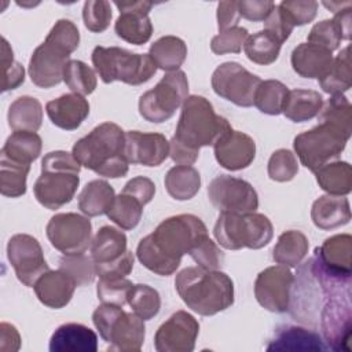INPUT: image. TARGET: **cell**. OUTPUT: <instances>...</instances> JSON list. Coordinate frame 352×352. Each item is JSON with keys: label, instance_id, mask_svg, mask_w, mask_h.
<instances>
[{"label": "cell", "instance_id": "6da1fadb", "mask_svg": "<svg viewBox=\"0 0 352 352\" xmlns=\"http://www.w3.org/2000/svg\"><path fill=\"white\" fill-rule=\"evenodd\" d=\"M206 235L208 228L198 216H170L140 239L136 257L148 271L169 276L179 268L182 257Z\"/></svg>", "mask_w": 352, "mask_h": 352}, {"label": "cell", "instance_id": "7a4b0ae2", "mask_svg": "<svg viewBox=\"0 0 352 352\" xmlns=\"http://www.w3.org/2000/svg\"><path fill=\"white\" fill-rule=\"evenodd\" d=\"M228 129H231L228 120L216 114L206 98L188 95L182 104L176 131L169 142V157L177 165H192L199 148L213 146Z\"/></svg>", "mask_w": 352, "mask_h": 352}, {"label": "cell", "instance_id": "3957f363", "mask_svg": "<svg viewBox=\"0 0 352 352\" xmlns=\"http://www.w3.org/2000/svg\"><path fill=\"white\" fill-rule=\"evenodd\" d=\"M183 302L202 316H212L234 304V282L223 271L187 267L175 278Z\"/></svg>", "mask_w": 352, "mask_h": 352}, {"label": "cell", "instance_id": "277c9868", "mask_svg": "<svg viewBox=\"0 0 352 352\" xmlns=\"http://www.w3.org/2000/svg\"><path fill=\"white\" fill-rule=\"evenodd\" d=\"M125 132L114 122L106 121L77 140L72 154L78 164L96 175L118 179L128 173L129 162L124 154Z\"/></svg>", "mask_w": 352, "mask_h": 352}, {"label": "cell", "instance_id": "5b68a950", "mask_svg": "<svg viewBox=\"0 0 352 352\" xmlns=\"http://www.w3.org/2000/svg\"><path fill=\"white\" fill-rule=\"evenodd\" d=\"M80 44V32L69 19H59L33 51L28 72L34 85L51 88L63 81V70Z\"/></svg>", "mask_w": 352, "mask_h": 352}, {"label": "cell", "instance_id": "8992f818", "mask_svg": "<svg viewBox=\"0 0 352 352\" xmlns=\"http://www.w3.org/2000/svg\"><path fill=\"white\" fill-rule=\"evenodd\" d=\"M213 235L217 243L228 250L261 249L271 242L274 227L271 220L261 213L220 212Z\"/></svg>", "mask_w": 352, "mask_h": 352}, {"label": "cell", "instance_id": "52a82bcc", "mask_svg": "<svg viewBox=\"0 0 352 352\" xmlns=\"http://www.w3.org/2000/svg\"><path fill=\"white\" fill-rule=\"evenodd\" d=\"M92 65L104 84L121 81L128 85L147 82L157 72L148 54H133L121 47L98 45L92 51Z\"/></svg>", "mask_w": 352, "mask_h": 352}, {"label": "cell", "instance_id": "ba28073f", "mask_svg": "<svg viewBox=\"0 0 352 352\" xmlns=\"http://www.w3.org/2000/svg\"><path fill=\"white\" fill-rule=\"evenodd\" d=\"M92 322L100 337L109 344L107 351L138 352L146 336L144 320L122 307L102 302L92 314Z\"/></svg>", "mask_w": 352, "mask_h": 352}, {"label": "cell", "instance_id": "9c48e42d", "mask_svg": "<svg viewBox=\"0 0 352 352\" xmlns=\"http://www.w3.org/2000/svg\"><path fill=\"white\" fill-rule=\"evenodd\" d=\"M349 138L340 128L329 122H319L312 129L298 133L293 140V147L300 162L314 172L337 158L344 151Z\"/></svg>", "mask_w": 352, "mask_h": 352}, {"label": "cell", "instance_id": "30bf717a", "mask_svg": "<svg viewBox=\"0 0 352 352\" xmlns=\"http://www.w3.org/2000/svg\"><path fill=\"white\" fill-rule=\"evenodd\" d=\"M188 96V80L183 70L166 73L154 88L139 98V113L150 122H164L173 117Z\"/></svg>", "mask_w": 352, "mask_h": 352}, {"label": "cell", "instance_id": "8fae6325", "mask_svg": "<svg viewBox=\"0 0 352 352\" xmlns=\"http://www.w3.org/2000/svg\"><path fill=\"white\" fill-rule=\"evenodd\" d=\"M51 245L65 256L84 254L92 242V224L88 216L56 213L45 227Z\"/></svg>", "mask_w": 352, "mask_h": 352}, {"label": "cell", "instance_id": "7c38bea8", "mask_svg": "<svg viewBox=\"0 0 352 352\" xmlns=\"http://www.w3.org/2000/svg\"><path fill=\"white\" fill-rule=\"evenodd\" d=\"M210 82L220 98L239 107H250L261 78L236 62H224L214 69Z\"/></svg>", "mask_w": 352, "mask_h": 352}, {"label": "cell", "instance_id": "4fadbf2b", "mask_svg": "<svg viewBox=\"0 0 352 352\" xmlns=\"http://www.w3.org/2000/svg\"><path fill=\"white\" fill-rule=\"evenodd\" d=\"M208 197L220 212L248 213L258 208V195L253 186L230 175L216 176L208 186Z\"/></svg>", "mask_w": 352, "mask_h": 352}, {"label": "cell", "instance_id": "5bb4252c", "mask_svg": "<svg viewBox=\"0 0 352 352\" xmlns=\"http://www.w3.org/2000/svg\"><path fill=\"white\" fill-rule=\"evenodd\" d=\"M7 257L18 280L28 287L50 270L40 242L29 234H15L8 239Z\"/></svg>", "mask_w": 352, "mask_h": 352}, {"label": "cell", "instance_id": "9a60e30c", "mask_svg": "<svg viewBox=\"0 0 352 352\" xmlns=\"http://www.w3.org/2000/svg\"><path fill=\"white\" fill-rule=\"evenodd\" d=\"M294 275L289 267L278 264L263 270L254 280V297L267 311L283 314L289 311Z\"/></svg>", "mask_w": 352, "mask_h": 352}, {"label": "cell", "instance_id": "2e32d148", "mask_svg": "<svg viewBox=\"0 0 352 352\" xmlns=\"http://www.w3.org/2000/svg\"><path fill=\"white\" fill-rule=\"evenodd\" d=\"M198 334V320L186 311H176L158 327L154 348L158 352H191Z\"/></svg>", "mask_w": 352, "mask_h": 352}, {"label": "cell", "instance_id": "e0dca14e", "mask_svg": "<svg viewBox=\"0 0 352 352\" xmlns=\"http://www.w3.org/2000/svg\"><path fill=\"white\" fill-rule=\"evenodd\" d=\"M80 184L78 173L66 170H41L33 186V192L40 205L55 210L69 204Z\"/></svg>", "mask_w": 352, "mask_h": 352}, {"label": "cell", "instance_id": "ac0fdd59", "mask_svg": "<svg viewBox=\"0 0 352 352\" xmlns=\"http://www.w3.org/2000/svg\"><path fill=\"white\" fill-rule=\"evenodd\" d=\"M120 16L116 19L114 30L120 38L126 43L142 45L147 43L153 34V23L148 12L153 7L151 1H116Z\"/></svg>", "mask_w": 352, "mask_h": 352}, {"label": "cell", "instance_id": "d6986e66", "mask_svg": "<svg viewBox=\"0 0 352 352\" xmlns=\"http://www.w3.org/2000/svg\"><path fill=\"white\" fill-rule=\"evenodd\" d=\"M124 154L129 164L158 166L169 157V142L157 132H125Z\"/></svg>", "mask_w": 352, "mask_h": 352}, {"label": "cell", "instance_id": "ffe728a7", "mask_svg": "<svg viewBox=\"0 0 352 352\" xmlns=\"http://www.w3.org/2000/svg\"><path fill=\"white\" fill-rule=\"evenodd\" d=\"M213 151L221 168L241 170L253 162L256 157V142L248 133L231 128L216 140Z\"/></svg>", "mask_w": 352, "mask_h": 352}, {"label": "cell", "instance_id": "44dd1931", "mask_svg": "<svg viewBox=\"0 0 352 352\" xmlns=\"http://www.w3.org/2000/svg\"><path fill=\"white\" fill-rule=\"evenodd\" d=\"M76 287V282L62 270H48L33 286L38 301L54 309L66 307L70 302Z\"/></svg>", "mask_w": 352, "mask_h": 352}, {"label": "cell", "instance_id": "7402d4cb", "mask_svg": "<svg viewBox=\"0 0 352 352\" xmlns=\"http://www.w3.org/2000/svg\"><path fill=\"white\" fill-rule=\"evenodd\" d=\"M51 122L65 131L77 129L89 114L88 100L78 94H65L45 104Z\"/></svg>", "mask_w": 352, "mask_h": 352}, {"label": "cell", "instance_id": "603a6c76", "mask_svg": "<svg viewBox=\"0 0 352 352\" xmlns=\"http://www.w3.org/2000/svg\"><path fill=\"white\" fill-rule=\"evenodd\" d=\"M267 351H327L323 337L309 329L301 326H282L270 340Z\"/></svg>", "mask_w": 352, "mask_h": 352}, {"label": "cell", "instance_id": "cb8c5ba5", "mask_svg": "<svg viewBox=\"0 0 352 352\" xmlns=\"http://www.w3.org/2000/svg\"><path fill=\"white\" fill-rule=\"evenodd\" d=\"M98 336L88 326L81 323H65L51 336V352H96Z\"/></svg>", "mask_w": 352, "mask_h": 352}, {"label": "cell", "instance_id": "d4e9b609", "mask_svg": "<svg viewBox=\"0 0 352 352\" xmlns=\"http://www.w3.org/2000/svg\"><path fill=\"white\" fill-rule=\"evenodd\" d=\"M333 52L311 43L298 44L290 56L293 70L304 78H320L333 63Z\"/></svg>", "mask_w": 352, "mask_h": 352}, {"label": "cell", "instance_id": "484cf974", "mask_svg": "<svg viewBox=\"0 0 352 352\" xmlns=\"http://www.w3.org/2000/svg\"><path fill=\"white\" fill-rule=\"evenodd\" d=\"M312 223L320 230H334L345 226L351 220L349 201L341 195H322L311 209Z\"/></svg>", "mask_w": 352, "mask_h": 352}, {"label": "cell", "instance_id": "4316f807", "mask_svg": "<svg viewBox=\"0 0 352 352\" xmlns=\"http://www.w3.org/2000/svg\"><path fill=\"white\" fill-rule=\"evenodd\" d=\"M352 236L349 234L333 235L315 249L314 256L327 270L338 274H352L351 271Z\"/></svg>", "mask_w": 352, "mask_h": 352}, {"label": "cell", "instance_id": "83f0119b", "mask_svg": "<svg viewBox=\"0 0 352 352\" xmlns=\"http://www.w3.org/2000/svg\"><path fill=\"white\" fill-rule=\"evenodd\" d=\"M41 148L43 142L36 132L14 131L1 147L0 158H6L23 165H30L40 157Z\"/></svg>", "mask_w": 352, "mask_h": 352}, {"label": "cell", "instance_id": "f1b7e54d", "mask_svg": "<svg viewBox=\"0 0 352 352\" xmlns=\"http://www.w3.org/2000/svg\"><path fill=\"white\" fill-rule=\"evenodd\" d=\"M116 198V191L110 183L102 179H95L88 182L78 195V209L88 217L107 214L113 201Z\"/></svg>", "mask_w": 352, "mask_h": 352}, {"label": "cell", "instance_id": "f546056e", "mask_svg": "<svg viewBox=\"0 0 352 352\" xmlns=\"http://www.w3.org/2000/svg\"><path fill=\"white\" fill-rule=\"evenodd\" d=\"M126 252V235L113 227L103 226L98 230L91 242V257L96 264L109 263Z\"/></svg>", "mask_w": 352, "mask_h": 352}, {"label": "cell", "instance_id": "4dcf8cb0", "mask_svg": "<svg viewBox=\"0 0 352 352\" xmlns=\"http://www.w3.org/2000/svg\"><path fill=\"white\" fill-rule=\"evenodd\" d=\"M323 106V98L318 91L296 88L289 91L283 114L293 122H305L315 118Z\"/></svg>", "mask_w": 352, "mask_h": 352}, {"label": "cell", "instance_id": "1f68e13d", "mask_svg": "<svg viewBox=\"0 0 352 352\" xmlns=\"http://www.w3.org/2000/svg\"><path fill=\"white\" fill-rule=\"evenodd\" d=\"M7 120L12 131L36 132L43 122V106L33 96H19L10 104Z\"/></svg>", "mask_w": 352, "mask_h": 352}, {"label": "cell", "instance_id": "d6a6232c", "mask_svg": "<svg viewBox=\"0 0 352 352\" xmlns=\"http://www.w3.org/2000/svg\"><path fill=\"white\" fill-rule=\"evenodd\" d=\"M155 66L164 72H176L187 56L186 43L176 36H164L155 40L148 50Z\"/></svg>", "mask_w": 352, "mask_h": 352}, {"label": "cell", "instance_id": "836d02e7", "mask_svg": "<svg viewBox=\"0 0 352 352\" xmlns=\"http://www.w3.org/2000/svg\"><path fill=\"white\" fill-rule=\"evenodd\" d=\"M314 173L319 187L330 195L345 197L352 190V168L346 161L327 162Z\"/></svg>", "mask_w": 352, "mask_h": 352}, {"label": "cell", "instance_id": "e575fe53", "mask_svg": "<svg viewBox=\"0 0 352 352\" xmlns=\"http://www.w3.org/2000/svg\"><path fill=\"white\" fill-rule=\"evenodd\" d=\"M165 188L176 201H188L199 191L201 175L191 165H176L165 175Z\"/></svg>", "mask_w": 352, "mask_h": 352}, {"label": "cell", "instance_id": "d590c367", "mask_svg": "<svg viewBox=\"0 0 352 352\" xmlns=\"http://www.w3.org/2000/svg\"><path fill=\"white\" fill-rule=\"evenodd\" d=\"M309 241L298 230H287L278 238L272 250V258L275 263L286 267H297L308 254Z\"/></svg>", "mask_w": 352, "mask_h": 352}, {"label": "cell", "instance_id": "8d00e7d4", "mask_svg": "<svg viewBox=\"0 0 352 352\" xmlns=\"http://www.w3.org/2000/svg\"><path fill=\"white\" fill-rule=\"evenodd\" d=\"M351 47L346 45L340 54L333 59L330 69L323 77H320V88L330 95H340L346 92L352 85V73H351Z\"/></svg>", "mask_w": 352, "mask_h": 352}, {"label": "cell", "instance_id": "74e56055", "mask_svg": "<svg viewBox=\"0 0 352 352\" xmlns=\"http://www.w3.org/2000/svg\"><path fill=\"white\" fill-rule=\"evenodd\" d=\"M289 88L279 80H261L254 94V106L264 114L278 116L283 111Z\"/></svg>", "mask_w": 352, "mask_h": 352}, {"label": "cell", "instance_id": "f35d334b", "mask_svg": "<svg viewBox=\"0 0 352 352\" xmlns=\"http://www.w3.org/2000/svg\"><path fill=\"white\" fill-rule=\"evenodd\" d=\"M282 44L265 30H260L252 36H248L243 51L249 60L257 65L274 63L280 52Z\"/></svg>", "mask_w": 352, "mask_h": 352}, {"label": "cell", "instance_id": "ab89813d", "mask_svg": "<svg viewBox=\"0 0 352 352\" xmlns=\"http://www.w3.org/2000/svg\"><path fill=\"white\" fill-rule=\"evenodd\" d=\"M143 204L133 195L126 192H120L116 195L107 217L122 230L135 228L143 214Z\"/></svg>", "mask_w": 352, "mask_h": 352}, {"label": "cell", "instance_id": "60d3db41", "mask_svg": "<svg viewBox=\"0 0 352 352\" xmlns=\"http://www.w3.org/2000/svg\"><path fill=\"white\" fill-rule=\"evenodd\" d=\"M319 122H329L346 135L352 133V106L344 94L331 95L318 114Z\"/></svg>", "mask_w": 352, "mask_h": 352}, {"label": "cell", "instance_id": "b9f144b4", "mask_svg": "<svg viewBox=\"0 0 352 352\" xmlns=\"http://www.w3.org/2000/svg\"><path fill=\"white\" fill-rule=\"evenodd\" d=\"M30 165L0 158V192L4 197L18 198L26 192V179Z\"/></svg>", "mask_w": 352, "mask_h": 352}, {"label": "cell", "instance_id": "7bdbcfd3", "mask_svg": "<svg viewBox=\"0 0 352 352\" xmlns=\"http://www.w3.org/2000/svg\"><path fill=\"white\" fill-rule=\"evenodd\" d=\"M63 81L67 88L78 95H89L98 85L95 70L85 62L70 59L63 70Z\"/></svg>", "mask_w": 352, "mask_h": 352}, {"label": "cell", "instance_id": "ee69618b", "mask_svg": "<svg viewBox=\"0 0 352 352\" xmlns=\"http://www.w3.org/2000/svg\"><path fill=\"white\" fill-rule=\"evenodd\" d=\"M126 302L129 304L132 311L143 320H148L157 316L161 308L160 293L154 287L143 283L132 286Z\"/></svg>", "mask_w": 352, "mask_h": 352}, {"label": "cell", "instance_id": "f6af8a7d", "mask_svg": "<svg viewBox=\"0 0 352 352\" xmlns=\"http://www.w3.org/2000/svg\"><path fill=\"white\" fill-rule=\"evenodd\" d=\"M59 270L65 271L77 286H87L96 276V267L92 257L85 254L63 256L59 260Z\"/></svg>", "mask_w": 352, "mask_h": 352}, {"label": "cell", "instance_id": "bcb514c9", "mask_svg": "<svg viewBox=\"0 0 352 352\" xmlns=\"http://www.w3.org/2000/svg\"><path fill=\"white\" fill-rule=\"evenodd\" d=\"M267 172L271 180L280 183L290 182L298 173V162L296 154L287 148L275 150L268 160Z\"/></svg>", "mask_w": 352, "mask_h": 352}, {"label": "cell", "instance_id": "7dc6e473", "mask_svg": "<svg viewBox=\"0 0 352 352\" xmlns=\"http://www.w3.org/2000/svg\"><path fill=\"white\" fill-rule=\"evenodd\" d=\"M111 6L106 0H88L82 7V21L92 33L104 32L111 21Z\"/></svg>", "mask_w": 352, "mask_h": 352}, {"label": "cell", "instance_id": "c3c4849f", "mask_svg": "<svg viewBox=\"0 0 352 352\" xmlns=\"http://www.w3.org/2000/svg\"><path fill=\"white\" fill-rule=\"evenodd\" d=\"M1 72H3V82L1 91L7 92L18 88L25 81V70L23 66L14 59V52L7 40L1 38Z\"/></svg>", "mask_w": 352, "mask_h": 352}, {"label": "cell", "instance_id": "681fc988", "mask_svg": "<svg viewBox=\"0 0 352 352\" xmlns=\"http://www.w3.org/2000/svg\"><path fill=\"white\" fill-rule=\"evenodd\" d=\"M249 36L248 29L242 26H234L227 30L219 32L212 41H210V50L216 55H224V54H239L246 38Z\"/></svg>", "mask_w": 352, "mask_h": 352}, {"label": "cell", "instance_id": "f907efd6", "mask_svg": "<svg viewBox=\"0 0 352 352\" xmlns=\"http://www.w3.org/2000/svg\"><path fill=\"white\" fill-rule=\"evenodd\" d=\"M133 283L125 278L122 279H99L96 286L98 298L104 304H114L122 307L126 304L128 294Z\"/></svg>", "mask_w": 352, "mask_h": 352}, {"label": "cell", "instance_id": "816d5d0a", "mask_svg": "<svg viewBox=\"0 0 352 352\" xmlns=\"http://www.w3.org/2000/svg\"><path fill=\"white\" fill-rule=\"evenodd\" d=\"M198 267L205 270H219L224 263V253L220 248L209 238L204 236L188 253Z\"/></svg>", "mask_w": 352, "mask_h": 352}, {"label": "cell", "instance_id": "f5cc1de1", "mask_svg": "<svg viewBox=\"0 0 352 352\" xmlns=\"http://www.w3.org/2000/svg\"><path fill=\"white\" fill-rule=\"evenodd\" d=\"M341 33L333 19H323L315 23L308 34V43L333 52L341 43Z\"/></svg>", "mask_w": 352, "mask_h": 352}, {"label": "cell", "instance_id": "db71d44e", "mask_svg": "<svg viewBox=\"0 0 352 352\" xmlns=\"http://www.w3.org/2000/svg\"><path fill=\"white\" fill-rule=\"evenodd\" d=\"M318 3L308 0V1H300V0H285L279 4L287 19L293 26H302L314 21L318 11Z\"/></svg>", "mask_w": 352, "mask_h": 352}, {"label": "cell", "instance_id": "11a10c76", "mask_svg": "<svg viewBox=\"0 0 352 352\" xmlns=\"http://www.w3.org/2000/svg\"><path fill=\"white\" fill-rule=\"evenodd\" d=\"M133 263H135L133 253L126 250L121 257L113 261L102 263V264L95 263L96 275L100 279H122L132 272Z\"/></svg>", "mask_w": 352, "mask_h": 352}, {"label": "cell", "instance_id": "9f6ffc18", "mask_svg": "<svg viewBox=\"0 0 352 352\" xmlns=\"http://www.w3.org/2000/svg\"><path fill=\"white\" fill-rule=\"evenodd\" d=\"M293 25L279 6H275L264 21V30L275 37L280 44L285 43L293 32Z\"/></svg>", "mask_w": 352, "mask_h": 352}, {"label": "cell", "instance_id": "6f0895ef", "mask_svg": "<svg viewBox=\"0 0 352 352\" xmlns=\"http://www.w3.org/2000/svg\"><path fill=\"white\" fill-rule=\"evenodd\" d=\"M236 4H238L239 15L253 22L265 21V18L270 15L272 8L275 7V3L268 0H250V1L242 0V1H236Z\"/></svg>", "mask_w": 352, "mask_h": 352}, {"label": "cell", "instance_id": "680465c9", "mask_svg": "<svg viewBox=\"0 0 352 352\" xmlns=\"http://www.w3.org/2000/svg\"><path fill=\"white\" fill-rule=\"evenodd\" d=\"M122 192L133 195L136 199H139L143 205H147L155 194V184L151 179L146 176H136L126 182V184L122 188Z\"/></svg>", "mask_w": 352, "mask_h": 352}, {"label": "cell", "instance_id": "91938a15", "mask_svg": "<svg viewBox=\"0 0 352 352\" xmlns=\"http://www.w3.org/2000/svg\"><path fill=\"white\" fill-rule=\"evenodd\" d=\"M241 19L236 1H220L217 4V28L219 32L238 26Z\"/></svg>", "mask_w": 352, "mask_h": 352}, {"label": "cell", "instance_id": "94428289", "mask_svg": "<svg viewBox=\"0 0 352 352\" xmlns=\"http://www.w3.org/2000/svg\"><path fill=\"white\" fill-rule=\"evenodd\" d=\"M21 346V336L15 326L3 322L0 324V349L1 351H18Z\"/></svg>", "mask_w": 352, "mask_h": 352}, {"label": "cell", "instance_id": "6125c7cd", "mask_svg": "<svg viewBox=\"0 0 352 352\" xmlns=\"http://www.w3.org/2000/svg\"><path fill=\"white\" fill-rule=\"evenodd\" d=\"M351 19H352V6L345 7V8L337 11V12L334 14L333 21H334L336 25L338 26L342 40H349V38H351V33H352Z\"/></svg>", "mask_w": 352, "mask_h": 352}, {"label": "cell", "instance_id": "be15d7a7", "mask_svg": "<svg viewBox=\"0 0 352 352\" xmlns=\"http://www.w3.org/2000/svg\"><path fill=\"white\" fill-rule=\"evenodd\" d=\"M323 6L327 7L330 11H333V14H336L337 11H340L342 8L352 6V1H344V3H341V1H330V3L329 1H323Z\"/></svg>", "mask_w": 352, "mask_h": 352}]
</instances>
